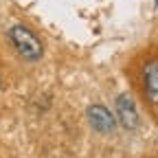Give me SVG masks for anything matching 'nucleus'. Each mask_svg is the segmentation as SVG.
Wrapping results in <instances>:
<instances>
[{
    "label": "nucleus",
    "instance_id": "f257e3e1",
    "mask_svg": "<svg viewBox=\"0 0 158 158\" xmlns=\"http://www.w3.org/2000/svg\"><path fill=\"white\" fill-rule=\"evenodd\" d=\"M9 40H11V44L13 48L18 51V55L27 59V62H40L44 55V46L42 42H40V37L27 29L24 24H13L9 29Z\"/></svg>",
    "mask_w": 158,
    "mask_h": 158
},
{
    "label": "nucleus",
    "instance_id": "f03ea898",
    "mask_svg": "<svg viewBox=\"0 0 158 158\" xmlns=\"http://www.w3.org/2000/svg\"><path fill=\"white\" fill-rule=\"evenodd\" d=\"M86 116H88L90 127H92L97 134L108 136V134H112L114 127H116V118H114V114H112L106 106H101V103L90 106V108L86 110Z\"/></svg>",
    "mask_w": 158,
    "mask_h": 158
},
{
    "label": "nucleus",
    "instance_id": "7ed1b4c3",
    "mask_svg": "<svg viewBox=\"0 0 158 158\" xmlns=\"http://www.w3.org/2000/svg\"><path fill=\"white\" fill-rule=\"evenodd\" d=\"M116 118L125 130H136L138 123H141V116H138V108H136V101L134 97L123 92L116 97Z\"/></svg>",
    "mask_w": 158,
    "mask_h": 158
},
{
    "label": "nucleus",
    "instance_id": "20e7f679",
    "mask_svg": "<svg viewBox=\"0 0 158 158\" xmlns=\"http://www.w3.org/2000/svg\"><path fill=\"white\" fill-rule=\"evenodd\" d=\"M143 86H145L147 101L158 106V62L156 59L143 66Z\"/></svg>",
    "mask_w": 158,
    "mask_h": 158
}]
</instances>
